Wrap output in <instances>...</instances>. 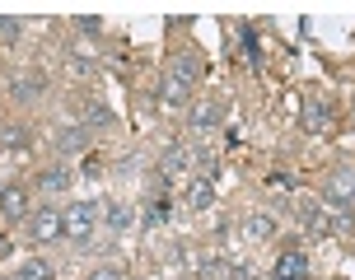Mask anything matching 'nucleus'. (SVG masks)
<instances>
[{"label": "nucleus", "mask_w": 355, "mask_h": 280, "mask_svg": "<svg viewBox=\"0 0 355 280\" xmlns=\"http://www.w3.org/2000/svg\"><path fill=\"white\" fill-rule=\"evenodd\" d=\"M5 280H19V276H5Z\"/></svg>", "instance_id": "nucleus-24"}, {"label": "nucleus", "mask_w": 355, "mask_h": 280, "mask_svg": "<svg viewBox=\"0 0 355 280\" xmlns=\"http://www.w3.org/2000/svg\"><path fill=\"white\" fill-rule=\"evenodd\" d=\"M0 215H5V220H28V215H33V210H28V192H24L19 182H10V187L0 192Z\"/></svg>", "instance_id": "nucleus-4"}, {"label": "nucleus", "mask_w": 355, "mask_h": 280, "mask_svg": "<svg viewBox=\"0 0 355 280\" xmlns=\"http://www.w3.org/2000/svg\"><path fill=\"white\" fill-rule=\"evenodd\" d=\"M75 28H80V33H98L103 24H98V19H75Z\"/></svg>", "instance_id": "nucleus-22"}, {"label": "nucleus", "mask_w": 355, "mask_h": 280, "mask_svg": "<svg viewBox=\"0 0 355 280\" xmlns=\"http://www.w3.org/2000/svg\"><path fill=\"white\" fill-rule=\"evenodd\" d=\"M56 150H61V155L89 150V126H61V131H56Z\"/></svg>", "instance_id": "nucleus-6"}, {"label": "nucleus", "mask_w": 355, "mask_h": 280, "mask_svg": "<svg viewBox=\"0 0 355 280\" xmlns=\"http://www.w3.org/2000/svg\"><path fill=\"white\" fill-rule=\"evenodd\" d=\"M98 215H103V201H71L61 210V229L75 247H89V238L98 234Z\"/></svg>", "instance_id": "nucleus-1"}, {"label": "nucleus", "mask_w": 355, "mask_h": 280, "mask_svg": "<svg viewBox=\"0 0 355 280\" xmlns=\"http://www.w3.org/2000/svg\"><path fill=\"white\" fill-rule=\"evenodd\" d=\"M187 94H192V85H187V80L164 75V85H159V103L164 107H182V103H187Z\"/></svg>", "instance_id": "nucleus-7"}, {"label": "nucleus", "mask_w": 355, "mask_h": 280, "mask_svg": "<svg viewBox=\"0 0 355 280\" xmlns=\"http://www.w3.org/2000/svg\"><path fill=\"white\" fill-rule=\"evenodd\" d=\"M243 61L248 66H262V37L252 33V28H243Z\"/></svg>", "instance_id": "nucleus-19"}, {"label": "nucleus", "mask_w": 355, "mask_h": 280, "mask_svg": "<svg viewBox=\"0 0 355 280\" xmlns=\"http://www.w3.org/2000/svg\"><path fill=\"white\" fill-rule=\"evenodd\" d=\"M182 168H187V145H168L164 150V164H159V182H173Z\"/></svg>", "instance_id": "nucleus-9"}, {"label": "nucleus", "mask_w": 355, "mask_h": 280, "mask_svg": "<svg viewBox=\"0 0 355 280\" xmlns=\"http://www.w3.org/2000/svg\"><path fill=\"white\" fill-rule=\"evenodd\" d=\"M10 94H15L19 103H33V98H42V94H47V85H42V75H19Z\"/></svg>", "instance_id": "nucleus-12"}, {"label": "nucleus", "mask_w": 355, "mask_h": 280, "mask_svg": "<svg viewBox=\"0 0 355 280\" xmlns=\"http://www.w3.org/2000/svg\"><path fill=\"white\" fill-rule=\"evenodd\" d=\"M103 229L107 234H126V229H131V210L126 206H107L103 201Z\"/></svg>", "instance_id": "nucleus-14"}, {"label": "nucleus", "mask_w": 355, "mask_h": 280, "mask_svg": "<svg viewBox=\"0 0 355 280\" xmlns=\"http://www.w3.org/2000/svg\"><path fill=\"white\" fill-rule=\"evenodd\" d=\"M89 280H122L117 266H98V271H89Z\"/></svg>", "instance_id": "nucleus-21"}, {"label": "nucleus", "mask_w": 355, "mask_h": 280, "mask_svg": "<svg viewBox=\"0 0 355 280\" xmlns=\"http://www.w3.org/2000/svg\"><path fill=\"white\" fill-rule=\"evenodd\" d=\"M304 126H309V131H327V126H332V107L322 103V98H309V103H304Z\"/></svg>", "instance_id": "nucleus-10"}, {"label": "nucleus", "mask_w": 355, "mask_h": 280, "mask_svg": "<svg viewBox=\"0 0 355 280\" xmlns=\"http://www.w3.org/2000/svg\"><path fill=\"white\" fill-rule=\"evenodd\" d=\"M322 206H337V210H351L355 206V168H332V173H327Z\"/></svg>", "instance_id": "nucleus-2"}, {"label": "nucleus", "mask_w": 355, "mask_h": 280, "mask_svg": "<svg viewBox=\"0 0 355 280\" xmlns=\"http://www.w3.org/2000/svg\"><path fill=\"white\" fill-rule=\"evenodd\" d=\"M112 122H117V117H112V107H107V103H89L85 107V126H89V131H107Z\"/></svg>", "instance_id": "nucleus-15"}, {"label": "nucleus", "mask_w": 355, "mask_h": 280, "mask_svg": "<svg viewBox=\"0 0 355 280\" xmlns=\"http://www.w3.org/2000/svg\"><path fill=\"white\" fill-rule=\"evenodd\" d=\"M28 122H5L0 126V145H5V150H28Z\"/></svg>", "instance_id": "nucleus-13"}, {"label": "nucleus", "mask_w": 355, "mask_h": 280, "mask_svg": "<svg viewBox=\"0 0 355 280\" xmlns=\"http://www.w3.org/2000/svg\"><path fill=\"white\" fill-rule=\"evenodd\" d=\"M19 280H56V271L47 257H28V262L19 266Z\"/></svg>", "instance_id": "nucleus-16"}, {"label": "nucleus", "mask_w": 355, "mask_h": 280, "mask_svg": "<svg viewBox=\"0 0 355 280\" xmlns=\"http://www.w3.org/2000/svg\"><path fill=\"white\" fill-rule=\"evenodd\" d=\"M5 252H10V238H0V257H5Z\"/></svg>", "instance_id": "nucleus-23"}, {"label": "nucleus", "mask_w": 355, "mask_h": 280, "mask_svg": "<svg viewBox=\"0 0 355 280\" xmlns=\"http://www.w3.org/2000/svg\"><path fill=\"white\" fill-rule=\"evenodd\" d=\"M243 234H248L252 243H271V238H276V215H266V210H252L248 220H243Z\"/></svg>", "instance_id": "nucleus-5"}, {"label": "nucleus", "mask_w": 355, "mask_h": 280, "mask_svg": "<svg viewBox=\"0 0 355 280\" xmlns=\"http://www.w3.org/2000/svg\"><path fill=\"white\" fill-rule=\"evenodd\" d=\"M37 192H47V196L71 192V168H47V173L37 177Z\"/></svg>", "instance_id": "nucleus-11"}, {"label": "nucleus", "mask_w": 355, "mask_h": 280, "mask_svg": "<svg viewBox=\"0 0 355 280\" xmlns=\"http://www.w3.org/2000/svg\"><path fill=\"white\" fill-rule=\"evenodd\" d=\"M168 75H178V80H187V85H196V80H201V66H196V56H178Z\"/></svg>", "instance_id": "nucleus-18"}, {"label": "nucleus", "mask_w": 355, "mask_h": 280, "mask_svg": "<svg viewBox=\"0 0 355 280\" xmlns=\"http://www.w3.org/2000/svg\"><path fill=\"white\" fill-rule=\"evenodd\" d=\"M211 201H215V187L201 177V182H192V192H187V206L192 210H211Z\"/></svg>", "instance_id": "nucleus-17"}, {"label": "nucleus", "mask_w": 355, "mask_h": 280, "mask_svg": "<svg viewBox=\"0 0 355 280\" xmlns=\"http://www.w3.org/2000/svg\"><path fill=\"white\" fill-rule=\"evenodd\" d=\"M304 276H309V257H304V252H281L276 280H304Z\"/></svg>", "instance_id": "nucleus-8"}, {"label": "nucleus", "mask_w": 355, "mask_h": 280, "mask_svg": "<svg viewBox=\"0 0 355 280\" xmlns=\"http://www.w3.org/2000/svg\"><path fill=\"white\" fill-rule=\"evenodd\" d=\"M24 229H28L33 243H56V238H66V229H61V210H52V206L33 210V215L24 220Z\"/></svg>", "instance_id": "nucleus-3"}, {"label": "nucleus", "mask_w": 355, "mask_h": 280, "mask_svg": "<svg viewBox=\"0 0 355 280\" xmlns=\"http://www.w3.org/2000/svg\"><path fill=\"white\" fill-rule=\"evenodd\" d=\"M192 126H196V131H211V126H220V112H215L211 103H201L192 112Z\"/></svg>", "instance_id": "nucleus-20"}]
</instances>
